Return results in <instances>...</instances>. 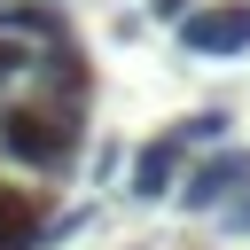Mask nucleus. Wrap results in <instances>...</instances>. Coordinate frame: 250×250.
Here are the masks:
<instances>
[{"label":"nucleus","instance_id":"obj_1","mask_svg":"<svg viewBox=\"0 0 250 250\" xmlns=\"http://www.w3.org/2000/svg\"><path fill=\"white\" fill-rule=\"evenodd\" d=\"M86 148V117L78 109H47L39 94H0V164L31 172V180H62Z\"/></svg>","mask_w":250,"mask_h":250},{"label":"nucleus","instance_id":"obj_2","mask_svg":"<svg viewBox=\"0 0 250 250\" xmlns=\"http://www.w3.org/2000/svg\"><path fill=\"white\" fill-rule=\"evenodd\" d=\"M31 94L47 102V109H94V62L78 55V39H55V47H31Z\"/></svg>","mask_w":250,"mask_h":250},{"label":"nucleus","instance_id":"obj_3","mask_svg":"<svg viewBox=\"0 0 250 250\" xmlns=\"http://www.w3.org/2000/svg\"><path fill=\"white\" fill-rule=\"evenodd\" d=\"M180 47H188V55H242V47H250V0L188 8V16H180Z\"/></svg>","mask_w":250,"mask_h":250},{"label":"nucleus","instance_id":"obj_4","mask_svg":"<svg viewBox=\"0 0 250 250\" xmlns=\"http://www.w3.org/2000/svg\"><path fill=\"white\" fill-rule=\"evenodd\" d=\"M234 188H250V148H219V156H203L195 172H180V211H219Z\"/></svg>","mask_w":250,"mask_h":250},{"label":"nucleus","instance_id":"obj_5","mask_svg":"<svg viewBox=\"0 0 250 250\" xmlns=\"http://www.w3.org/2000/svg\"><path fill=\"white\" fill-rule=\"evenodd\" d=\"M180 133H164V141H148V148H133V164H125V195H141V203H156V195H172L180 188Z\"/></svg>","mask_w":250,"mask_h":250},{"label":"nucleus","instance_id":"obj_6","mask_svg":"<svg viewBox=\"0 0 250 250\" xmlns=\"http://www.w3.org/2000/svg\"><path fill=\"white\" fill-rule=\"evenodd\" d=\"M0 31H16L23 47H55V39H70V16L55 0H0Z\"/></svg>","mask_w":250,"mask_h":250},{"label":"nucleus","instance_id":"obj_7","mask_svg":"<svg viewBox=\"0 0 250 250\" xmlns=\"http://www.w3.org/2000/svg\"><path fill=\"white\" fill-rule=\"evenodd\" d=\"M47 227H39V195L31 188H0V250H39Z\"/></svg>","mask_w":250,"mask_h":250},{"label":"nucleus","instance_id":"obj_8","mask_svg":"<svg viewBox=\"0 0 250 250\" xmlns=\"http://www.w3.org/2000/svg\"><path fill=\"white\" fill-rule=\"evenodd\" d=\"M227 125H234V117H227V102H219V109H195L188 125H172V133H180V141H219Z\"/></svg>","mask_w":250,"mask_h":250},{"label":"nucleus","instance_id":"obj_9","mask_svg":"<svg viewBox=\"0 0 250 250\" xmlns=\"http://www.w3.org/2000/svg\"><path fill=\"white\" fill-rule=\"evenodd\" d=\"M23 70H31V47H23L16 31H0V94H8V86H16Z\"/></svg>","mask_w":250,"mask_h":250},{"label":"nucleus","instance_id":"obj_10","mask_svg":"<svg viewBox=\"0 0 250 250\" xmlns=\"http://www.w3.org/2000/svg\"><path fill=\"white\" fill-rule=\"evenodd\" d=\"M219 227H227V234H250V188H234V195L219 203Z\"/></svg>","mask_w":250,"mask_h":250},{"label":"nucleus","instance_id":"obj_11","mask_svg":"<svg viewBox=\"0 0 250 250\" xmlns=\"http://www.w3.org/2000/svg\"><path fill=\"white\" fill-rule=\"evenodd\" d=\"M188 8H195V0H148V16H164V23H180Z\"/></svg>","mask_w":250,"mask_h":250}]
</instances>
